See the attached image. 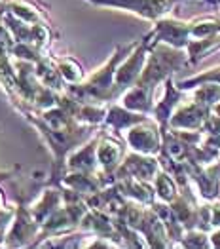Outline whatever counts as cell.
I'll return each instance as SVG.
<instances>
[{
    "label": "cell",
    "mask_w": 220,
    "mask_h": 249,
    "mask_svg": "<svg viewBox=\"0 0 220 249\" xmlns=\"http://www.w3.org/2000/svg\"><path fill=\"white\" fill-rule=\"evenodd\" d=\"M144 59H146V42L139 48V52L133 53V57L121 67L120 71H116V84L120 88H127L139 78L140 69L144 65Z\"/></svg>",
    "instance_id": "277c9868"
},
{
    "label": "cell",
    "mask_w": 220,
    "mask_h": 249,
    "mask_svg": "<svg viewBox=\"0 0 220 249\" xmlns=\"http://www.w3.org/2000/svg\"><path fill=\"white\" fill-rule=\"evenodd\" d=\"M127 141L135 150L144 152V154H154V152L160 150V135H158V129L154 125L129 129Z\"/></svg>",
    "instance_id": "3957f363"
},
{
    "label": "cell",
    "mask_w": 220,
    "mask_h": 249,
    "mask_svg": "<svg viewBox=\"0 0 220 249\" xmlns=\"http://www.w3.org/2000/svg\"><path fill=\"white\" fill-rule=\"evenodd\" d=\"M190 23H180V21H160L156 27V40H163L175 48L188 46L190 38Z\"/></svg>",
    "instance_id": "7a4b0ae2"
},
{
    "label": "cell",
    "mask_w": 220,
    "mask_h": 249,
    "mask_svg": "<svg viewBox=\"0 0 220 249\" xmlns=\"http://www.w3.org/2000/svg\"><path fill=\"white\" fill-rule=\"evenodd\" d=\"M93 2L114 6V8H123L144 19H158L163 14L169 12V8L177 0H93Z\"/></svg>",
    "instance_id": "6da1fadb"
},
{
    "label": "cell",
    "mask_w": 220,
    "mask_h": 249,
    "mask_svg": "<svg viewBox=\"0 0 220 249\" xmlns=\"http://www.w3.org/2000/svg\"><path fill=\"white\" fill-rule=\"evenodd\" d=\"M196 101L213 107L220 103V84L217 82H205L200 89L196 91Z\"/></svg>",
    "instance_id": "52a82bcc"
},
{
    "label": "cell",
    "mask_w": 220,
    "mask_h": 249,
    "mask_svg": "<svg viewBox=\"0 0 220 249\" xmlns=\"http://www.w3.org/2000/svg\"><path fill=\"white\" fill-rule=\"evenodd\" d=\"M201 82H217V84H220V67H215V69H211V71H209V72H205V74L194 76V78H190V80L182 82V84H180V88H192V86L201 84Z\"/></svg>",
    "instance_id": "9c48e42d"
},
{
    "label": "cell",
    "mask_w": 220,
    "mask_h": 249,
    "mask_svg": "<svg viewBox=\"0 0 220 249\" xmlns=\"http://www.w3.org/2000/svg\"><path fill=\"white\" fill-rule=\"evenodd\" d=\"M209 238H211V246L220 248V229H215V232H213Z\"/></svg>",
    "instance_id": "8fae6325"
},
{
    "label": "cell",
    "mask_w": 220,
    "mask_h": 249,
    "mask_svg": "<svg viewBox=\"0 0 220 249\" xmlns=\"http://www.w3.org/2000/svg\"><path fill=\"white\" fill-rule=\"evenodd\" d=\"M219 167H220V162H219Z\"/></svg>",
    "instance_id": "7c38bea8"
},
{
    "label": "cell",
    "mask_w": 220,
    "mask_h": 249,
    "mask_svg": "<svg viewBox=\"0 0 220 249\" xmlns=\"http://www.w3.org/2000/svg\"><path fill=\"white\" fill-rule=\"evenodd\" d=\"M156 187H158V194L161 196V200H165V202H171V200L177 196V188H175L173 179H171L169 175H165V173L158 175Z\"/></svg>",
    "instance_id": "ba28073f"
},
{
    "label": "cell",
    "mask_w": 220,
    "mask_h": 249,
    "mask_svg": "<svg viewBox=\"0 0 220 249\" xmlns=\"http://www.w3.org/2000/svg\"><path fill=\"white\" fill-rule=\"evenodd\" d=\"M211 225L213 229H220V204L211 206Z\"/></svg>",
    "instance_id": "30bf717a"
},
{
    "label": "cell",
    "mask_w": 220,
    "mask_h": 249,
    "mask_svg": "<svg viewBox=\"0 0 220 249\" xmlns=\"http://www.w3.org/2000/svg\"><path fill=\"white\" fill-rule=\"evenodd\" d=\"M121 152H123V150H121V146L118 145V143H114V141H104L99 148L101 164L104 167H108V169H110V167H116Z\"/></svg>",
    "instance_id": "8992f818"
},
{
    "label": "cell",
    "mask_w": 220,
    "mask_h": 249,
    "mask_svg": "<svg viewBox=\"0 0 220 249\" xmlns=\"http://www.w3.org/2000/svg\"><path fill=\"white\" fill-rule=\"evenodd\" d=\"M156 160L152 158H142V156H131L125 162V169H129L131 175L139 177V179H150L156 173Z\"/></svg>",
    "instance_id": "5b68a950"
}]
</instances>
